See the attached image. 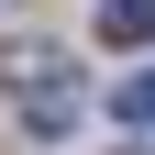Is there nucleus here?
<instances>
[{
    "instance_id": "obj_1",
    "label": "nucleus",
    "mask_w": 155,
    "mask_h": 155,
    "mask_svg": "<svg viewBox=\"0 0 155 155\" xmlns=\"http://www.w3.org/2000/svg\"><path fill=\"white\" fill-rule=\"evenodd\" d=\"M11 78H22L33 133H67V122H78V89H67V67H55V45H11Z\"/></svg>"
},
{
    "instance_id": "obj_2",
    "label": "nucleus",
    "mask_w": 155,
    "mask_h": 155,
    "mask_svg": "<svg viewBox=\"0 0 155 155\" xmlns=\"http://www.w3.org/2000/svg\"><path fill=\"white\" fill-rule=\"evenodd\" d=\"M100 33H111V45H144V33H155V0H100Z\"/></svg>"
},
{
    "instance_id": "obj_3",
    "label": "nucleus",
    "mask_w": 155,
    "mask_h": 155,
    "mask_svg": "<svg viewBox=\"0 0 155 155\" xmlns=\"http://www.w3.org/2000/svg\"><path fill=\"white\" fill-rule=\"evenodd\" d=\"M111 111H122V122H155V67H144V78H122V89H111Z\"/></svg>"
}]
</instances>
